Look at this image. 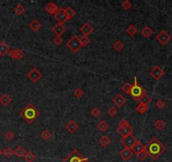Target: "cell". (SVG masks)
Here are the masks:
<instances>
[{
	"mask_svg": "<svg viewBox=\"0 0 172 162\" xmlns=\"http://www.w3.org/2000/svg\"><path fill=\"white\" fill-rule=\"evenodd\" d=\"M27 78H30V80H31L33 83H36L40 78L42 77V74L40 72L39 70L36 68H32V69L30 70V72H28L26 74Z\"/></svg>",
	"mask_w": 172,
	"mask_h": 162,
	"instance_id": "8",
	"label": "cell"
},
{
	"mask_svg": "<svg viewBox=\"0 0 172 162\" xmlns=\"http://www.w3.org/2000/svg\"><path fill=\"white\" fill-rule=\"evenodd\" d=\"M151 101V98H150L149 95H147V93H145L144 95L141 97V99L139 100V103H142V104H144V105H148Z\"/></svg>",
	"mask_w": 172,
	"mask_h": 162,
	"instance_id": "33",
	"label": "cell"
},
{
	"mask_svg": "<svg viewBox=\"0 0 172 162\" xmlns=\"http://www.w3.org/2000/svg\"><path fill=\"white\" fill-rule=\"evenodd\" d=\"M171 39V36L166 31L163 30L156 36V40L162 45H166Z\"/></svg>",
	"mask_w": 172,
	"mask_h": 162,
	"instance_id": "7",
	"label": "cell"
},
{
	"mask_svg": "<svg viewBox=\"0 0 172 162\" xmlns=\"http://www.w3.org/2000/svg\"><path fill=\"white\" fill-rule=\"evenodd\" d=\"M113 48L117 51V52H120L124 48V45L122 44V41H116V42L113 44Z\"/></svg>",
	"mask_w": 172,
	"mask_h": 162,
	"instance_id": "31",
	"label": "cell"
},
{
	"mask_svg": "<svg viewBox=\"0 0 172 162\" xmlns=\"http://www.w3.org/2000/svg\"><path fill=\"white\" fill-rule=\"evenodd\" d=\"M25 154H26L25 150L23 147H21V146L17 147L16 149H15V155L18 158H24V156L25 155Z\"/></svg>",
	"mask_w": 172,
	"mask_h": 162,
	"instance_id": "23",
	"label": "cell"
},
{
	"mask_svg": "<svg viewBox=\"0 0 172 162\" xmlns=\"http://www.w3.org/2000/svg\"><path fill=\"white\" fill-rule=\"evenodd\" d=\"M150 74L152 78H154L156 81H158L164 76L165 71L160 66H155L150 71Z\"/></svg>",
	"mask_w": 172,
	"mask_h": 162,
	"instance_id": "9",
	"label": "cell"
},
{
	"mask_svg": "<svg viewBox=\"0 0 172 162\" xmlns=\"http://www.w3.org/2000/svg\"><path fill=\"white\" fill-rule=\"evenodd\" d=\"M29 27L33 31H38L41 28V24L37 20H33L30 23Z\"/></svg>",
	"mask_w": 172,
	"mask_h": 162,
	"instance_id": "21",
	"label": "cell"
},
{
	"mask_svg": "<svg viewBox=\"0 0 172 162\" xmlns=\"http://www.w3.org/2000/svg\"><path fill=\"white\" fill-rule=\"evenodd\" d=\"M155 127L156 129H159V130H162V129L165 128V123L162 120V119H159V120H157L155 122Z\"/></svg>",
	"mask_w": 172,
	"mask_h": 162,
	"instance_id": "32",
	"label": "cell"
},
{
	"mask_svg": "<svg viewBox=\"0 0 172 162\" xmlns=\"http://www.w3.org/2000/svg\"><path fill=\"white\" fill-rule=\"evenodd\" d=\"M133 152L132 151V150H129V149H127V148L123 149V150H122L119 152V155L124 161L130 160L131 157L133 156Z\"/></svg>",
	"mask_w": 172,
	"mask_h": 162,
	"instance_id": "14",
	"label": "cell"
},
{
	"mask_svg": "<svg viewBox=\"0 0 172 162\" xmlns=\"http://www.w3.org/2000/svg\"><path fill=\"white\" fill-rule=\"evenodd\" d=\"M111 101H112V102H113L117 107H122V106L126 103L127 100H126V98H125L122 95H121V94H117L115 97L112 98Z\"/></svg>",
	"mask_w": 172,
	"mask_h": 162,
	"instance_id": "12",
	"label": "cell"
},
{
	"mask_svg": "<svg viewBox=\"0 0 172 162\" xmlns=\"http://www.w3.org/2000/svg\"><path fill=\"white\" fill-rule=\"evenodd\" d=\"M79 39H80V41H81L82 46H88L90 43V39L87 36H83Z\"/></svg>",
	"mask_w": 172,
	"mask_h": 162,
	"instance_id": "38",
	"label": "cell"
},
{
	"mask_svg": "<svg viewBox=\"0 0 172 162\" xmlns=\"http://www.w3.org/2000/svg\"><path fill=\"white\" fill-rule=\"evenodd\" d=\"M20 115L25 121V123L32 124L40 116V112L33 104L30 103L20 111Z\"/></svg>",
	"mask_w": 172,
	"mask_h": 162,
	"instance_id": "2",
	"label": "cell"
},
{
	"mask_svg": "<svg viewBox=\"0 0 172 162\" xmlns=\"http://www.w3.org/2000/svg\"><path fill=\"white\" fill-rule=\"evenodd\" d=\"M99 143L103 147H107V146L111 144V139L106 135H102L100 138V139H99Z\"/></svg>",
	"mask_w": 172,
	"mask_h": 162,
	"instance_id": "22",
	"label": "cell"
},
{
	"mask_svg": "<svg viewBox=\"0 0 172 162\" xmlns=\"http://www.w3.org/2000/svg\"><path fill=\"white\" fill-rule=\"evenodd\" d=\"M121 6H122L125 10H128V9H130L132 8V4H131V2L129 0H126L124 2H122Z\"/></svg>",
	"mask_w": 172,
	"mask_h": 162,
	"instance_id": "40",
	"label": "cell"
},
{
	"mask_svg": "<svg viewBox=\"0 0 172 162\" xmlns=\"http://www.w3.org/2000/svg\"><path fill=\"white\" fill-rule=\"evenodd\" d=\"M132 88H133V85H132V84H129V83H125V84L122 85V89L125 92V93H127L128 95H130L131 90H132Z\"/></svg>",
	"mask_w": 172,
	"mask_h": 162,
	"instance_id": "35",
	"label": "cell"
},
{
	"mask_svg": "<svg viewBox=\"0 0 172 162\" xmlns=\"http://www.w3.org/2000/svg\"><path fill=\"white\" fill-rule=\"evenodd\" d=\"M166 148L156 137H154L145 145V150L152 160H157L165 151Z\"/></svg>",
	"mask_w": 172,
	"mask_h": 162,
	"instance_id": "1",
	"label": "cell"
},
{
	"mask_svg": "<svg viewBox=\"0 0 172 162\" xmlns=\"http://www.w3.org/2000/svg\"><path fill=\"white\" fill-rule=\"evenodd\" d=\"M54 18H55L56 20H57V23H60V24H64L66 21L68 20L63 8H60L59 9V10L57 11V13L54 15Z\"/></svg>",
	"mask_w": 172,
	"mask_h": 162,
	"instance_id": "10",
	"label": "cell"
},
{
	"mask_svg": "<svg viewBox=\"0 0 172 162\" xmlns=\"http://www.w3.org/2000/svg\"><path fill=\"white\" fill-rule=\"evenodd\" d=\"M2 154H3V151H2V150H0V155H1Z\"/></svg>",
	"mask_w": 172,
	"mask_h": 162,
	"instance_id": "48",
	"label": "cell"
},
{
	"mask_svg": "<svg viewBox=\"0 0 172 162\" xmlns=\"http://www.w3.org/2000/svg\"><path fill=\"white\" fill-rule=\"evenodd\" d=\"M141 32H142L143 36H144L145 38H150V36H151V35L153 34V31L149 26H144Z\"/></svg>",
	"mask_w": 172,
	"mask_h": 162,
	"instance_id": "28",
	"label": "cell"
},
{
	"mask_svg": "<svg viewBox=\"0 0 172 162\" xmlns=\"http://www.w3.org/2000/svg\"><path fill=\"white\" fill-rule=\"evenodd\" d=\"M137 156L139 158L140 161H144L147 159V157L149 156V155H148V153L146 152V150L142 151V152H140L139 154L137 155Z\"/></svg>",
	"mask_w": 172,
	"mask_h": 162,
	"instance_id": "42",
	"label": "cell"
},
{
	"mask_svg": "<svg viewBox=\"0 0 172 162\" xmlns=\"http://www.w3.org/2000/svg\"><path fill=\"white\" fill-rule=\"evenodd\" d=\"M67 46L73 52H78L79 49L82 47V44H81L80 39L78 38L76 35H74L67 41Z\"/></svg>",
	"mask_w": 172,
	"mask_h": 162,
	"instance_id": "5",
	"label": "cell"
},
{
	"mask_svg": "<svg viewBox=\"0 0 172 162\" xmlns=\"http://www.w3.org/2000/svg\"><path fill=\"white\" fill-rule=\"evenodd\" d=\"M136 110L140 114H144L145 112L148 111V106L144 105V104H142V103H139L136 107Z\"/></svg>",
	"mask_w": 172,
	"mask_h": 162,
	"instance_id": "30",
	"label": "cell"
},
{
	"mask_svg": "<svg viewBox=\"0 0 172 162\" xmlns=\"http://www.w3.org/2000/svg\"><path fill=\"white\" fill-rule=\"evenodd\" d=\"M62 162H89V159L83 156L78 150L74 149L66 158L62 160Z\"/></svg>",
	"mask_w": 172,
	"mask_h": 162,
	"instance_id": "3",
	"label": "cell"
},
{
	"mask_svg": "<svg viewBox=\"0 0 172 162\" xmlns=\"http://www.w3.org/2000/svg\"><path fill=\"white\" fill-rule=\"evenodd\" d=\"M9 52H10V47L6 43V41H0V56H5Z\"/></svg>",
	"mask_w": 172,
	"mask_h": 162,
	"instance_id": "17",
	"label": "cell"
},
{
	"mask_svg": "<svg viewBox=\"0 0 172 162\" xmlns=\"http://www.w3.org/2000/svg\"><path fill=\"white\" fill-rule=\"evenodd\" d=\"M25 7H24L22 4H17V5L15 7V13L17 15H22L23 14L25 13Z\"/></svg>",
	"mask_w": 172,
	"mask_h": 162,
	"instance_id": "27",
	"label": "cell"
},
{
	"mask_svg": "<svg viewBox=\"0 0 172 162\" xmlns=\"http://www.w3.org/2000/svg\"><path fill=\"white\" fill-rule=\"evenodd\" d=\"M66 129H67V131L71 134H73L75 133L77 130L78 129V125L77 124V123L75 121H69L68 123L66 124Z\"/></svg>",
	"mask_w": 172,
	"mask_h": 162,
	"instance_id": "18",
	"label": "cell"
},
{
	"mask_svg": "<svg viewBox=\"0 0 172 162\" xmlns=\"http://www.w3.org/2000/svg\"><path fill=\"white\" fill-rule=\"evenodd\" d=\"M107 113H108V115H109L110 117L113 118V117H115V116L117 114V110L116 108H114V107H111V108L107 111Z\"/></svg>",
	"mask_w": 172,
	"mask_h": 162,
	"instance_id": "44",
	"label": "cell"
},
{
	"mask_svg": "<svg viewBox=\"0 0 172 162\" xmlns=\"http://www.w3.org/2000/svg\"><path fill=\"white\" fill-rule=\"evenodd\" d=\"M117 132L118 133L119 135L122 136V138H125V137H127L128 135L133 134V129L131 126L127 127V128H123V129H119L118 128V129H117Z\"/></svg>",
	"mask_w": 172,
	"mask_h": 162,
	"instance_id": "15",
	"label": "cell"
},
{
	"mask_svg": "<svg viewBox=\"0 0 172 162\" xmlns=\"http://www.w3.org/2000/svg\"><path fill=\"white\" fill-rule=\"evenodd\" d=\"M40 136H41V138H42L44 140H48L51 139V137H52V134H51L48 130H43V131L41 133Z\"/></svg>",
	"mask_w": 172,
	"mask_h": 162,
	"instance_id": "36",
	"label": "cell"
},
{
	"mask_svg": "<svg viewBox=\"0 0 172 162\" xmlns=\"http://www.w3.org/2000/svg\"><path fill=\"white\" fill-rule=\"evenodd\" d=\"M11 101H12L11 97L8 95V94H4V95H2L0 96V103H1L3 106H9V105L10 104Z\"/></svg>",
	"mask_w": 172,
	"mask_h": 162,
	"instance_id": "19",
	"label": "cell"
},
{
	"mask_svg": "<svg viewBox=\"0 0 172 162\" xmlns=\"http://www.w3.org/2000/svg\"><path fill=\"white\" fill-rule=\"evenodd\" d=\"M156 106L160 109V110H161V109H163L165 106V105H166V103L165 102V101H163V100H158V101H156Z\"/></svg>",
	"mask_w": 172,
	"mask_h": 162,
	"instance_id": "45",
	"label": "cell"
},
{
	"mask_svg": "<svg viewBox=\"0 0 172 162\" xmlns=\"http://www.w3.org/2000/svg\"><path fill=\"white\" fill-rule=\"evenodd\" d=\"M79 31L83 34V36H89L90 34L93 33V31H94V28L89 25V23L86 22L83 24V25L79 28Z\"/></svg>",
	"mask_w": 172,
	"mask_h": 162,
	"instance_id": "13",
	"label": "cell"
},
{
	"mask_svg": "<svg viewBox=\"0 0 172 162\" xmlns=\"http://www.w3.org/2000/svg\"><path fill=\"white\" fill-rule=\"evenodd\" d=\"M126 31H127V33H128L130 36H135L136 34L138 33V29H137V27H136L135 25H128V28L126 30Z\"/></svg>",
	"mask_w": 172,
	"mask_h": 162,
	"instance_id": "25",
	"label": "cell"
},
{
	"mask_svg": "<svg viewBox=\"0 0 172 162\" xmlns=\"http://www.w3.org/2000/svg\"><path fill=\"white\" fill-rule=\"evenodd\" d=\"M24 159L25 160V161L33 162L36 160V155L31 151H29V152H26L25 155L24 156Z\"/></svg>",
	"mask_w": 172,
	"mask_h": 162,
	"instance_id": "29",
	"label": "cell"
},
{
	"mask_svg": "<svg viewBox=\"0 0 172 162\" xmlns=\"http://www.w3.org/2000/svg\"><path fill=\"white\" fill-rule=\"evenodd\" d=\"M129 123L126 120V119H122L119 123H118V128L119 129H123V128H127V127H129Z\"/></svg>",
	"mask_w": 172,
	"mask_h": 162,
	"instance_id": "41",
	"label": "cell"
},
{
	"mask_svg": "<svg viewBox=\"0 0 172 162\" xmlns=\"http://www.w3.org/2000/svg\"><path fill=\"white\" fill-rule=\"evenodd\" d=\"M53 42L57 46H60L63 42V39L62 38V36H56L53 38Z\"/></svg>",
	"mask_w": 172,
	"mask_h": 162,
	"instance_id": "47",
	"label": "cell"
},
{
	"mask_svg": "<svg viewBox=\"0 0 172 162\" xmlns=\"http://www.w3.org/2000/svg\"><path fill=\"white\" fill-rule=\"evenodd\" d=\"M4 138L7 140H12L15 138V134L12 131H8L5 134H4Z\"/></svg>",
	"mask_w": 172,
	"mask_h": 162,
	"instance_id": "46",
	"label": "cell"
},
{
	"mask_svg": "<svg viewBox=\"0 0 172 162\" xmlns=\"http://www.w3.org/2000/svg\"><path fill=\"white\" fill-rule=\"evenodd\" d=\"M45 10L50 15H55L59 10V8L54 3L50 2V3L47 4V5L45 7Z\"/></svg>",
	"mask_w": 172,
	"mask_h": 162,
	"instance_id": "16",
	"label": "cell"
},
{
	"mask_svg": "<svg viewBox=\"0 0 172 162\" xmlns=\"http://www.w3.org/2000/svg\"><path fill=\"white\" fill-rule=\"evenodd\" d=\"M73 95H75L77 98H81L83 95V91L81 88H77L76 89H74L73 91Z\"/></svg>",
	"mask_w": 172,
	"mask_h": 162,
	"instance_id": "43",
	"label": "cell"
},
{
	"mask_svg": "<svg viewBox=\"0 0 172 162\" xmlns=\"http://www.w3.org/2000/svg\"><path fill=\"white\" fill-rule=\"evenodd\" d=\"M146 93V91L144 90V89L138 84V79L135 77L134 78V84L133 85V88H132V90H131V93H130V95L133 97L134 100L139 101V100L141 99V97L143 95H144Z\"/></svg>",
	"mask_w": 172,
	"mask_h": 162,
	"instance_id": "4",
	"label": "cell"
},
{
	"mask_svg": "<svg viewBox=\"0 0 172 162\" xmlns=\"http://www.w3.org/2000/svg\"><path fill=\"white\" fill-rule=\"evenodd\" d=\"M64 11H65V14H66L68 20L72 19L73 17L75 16V15H76V12L74 11L71 7H67L66 9H64Z\"/></svg>",
	"mask_w": 172,
	"mask_h": 162,
	"instance_id": "26",
	"label": "cell"
},
{
	"mask_svg": "<svg viewBox=\"0 0 172 162\" xmlns=\"http://www.w3.org/2000/svg\"><path fill=\"white\" fill-rule=\"evenodd\" d=\"M108 128H109L108 123H106V121H104V120L100 121V123L97 124V129H99V131H100V132H105V131H106L108 129Z\"/></svg>",
	"mask_w": 172,
	"mask_h": 162,
	"instance_id": "24",
	"label": "cell"
},
{
	"mask_svg": "<svg viewBox=\"0 0 172 162\" xmlns=\"http://www.w3.org/2000/svg\"><path fill=\"white\" fill-rule=\"evenodd\" d=\"M90 114H91L94 118H98V117H100V115H101V112H100V110L98 108V107H94V108H93V109L90 111Z\"/></svg>",
	"mask_w": 172,
	"mask_h": 162,
	"instance_id": "39",
	"label": "cell"
},
{
	"mask_svg": "<svg viewBox=\"0 0 172 162\" xmlns=\"http://www.w3.org/2000/svg\"><path fill=\"white\" fill-rule=\"evenodd\" d=\"M52 31L56 34V36H61L66 31V27L63 25V24L57 23L52 28Z\"/></svg>",
	"mask_w": 172,
	"mask_h": 162,
	"instance_id": "11",
	"label": "cell"
},
{
	"mask_svg": "<svg viewBox=\"0 0 172 162\" xmlns=\"http://www.w3.org/2000/svg\"><path fill=\"white\" fill-rule=\"evenodd\" d=\"M139 140L137 139L133 135V134L128 135L125 138H122L121 139V143L122 144V145L124 146L125 148L127 149H129V150H132L133 148V146L137 144Z\"/></svg>",
	"mask_w": 172,
	"mask_h": 162,
	"instance_id": "6",
	"label": "cell"
},
{
	"mask_svg": "<svg viewBox=\"0 0 172 162\" xmlns=\"http://www.w3.org/2000/svg\"><path fill=\"white\" fill-rule=\"evenodd\" d=\"M3 153L7 158H10L13 155H15V150H13L11 147H7Z\"/></svg>",
	"mask_w": 172,
	"mask_h": 162,
	"instance_id": "37",
	"label": "cell"
},
{
	"mask_svg": "<svg viewBox=\"0 0 172 162\" xmlns=\"http://www.w3.org/2000/svg\"><path fill=\"white\" fill-rule=\"evenodd\" d=\"M144 150H145V146L142 143H140L139 141L137 142V144L133 146V148L132 149V151L134 152L136 155H138V154H139L140 152H142V151Z\"/></svg>",
	"mask_w": 172,
	"mask_h": 162,
	"instance_id": "20",
	"label": "cell"
},
{
	"mask_svg": "<svg viewBox=\"0 0 172 162\" xmlns=\"http://www.w3.org/2000/svg\"><path fill=\"white\" fill-rule=\"evenodd\" d=\"M25 56V52L20 49H15V57L14 59H16V60H20L22 59Z\"/></svg>",
	"mask_w": 172,
	"mask_h": 162,
	"instance_id": "34",
	"label": "cell"
}]
</instances>
